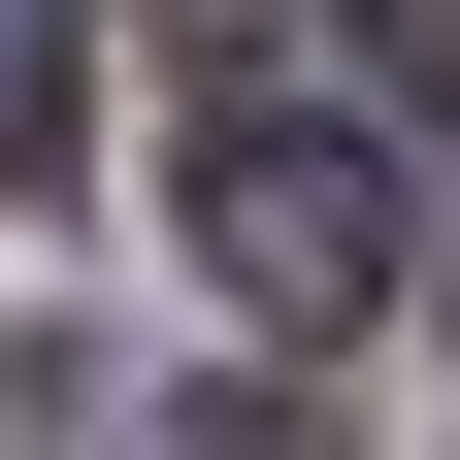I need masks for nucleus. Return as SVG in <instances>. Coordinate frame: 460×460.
<instances>
[{"instance_id":"4","label":"nucleus","mask_w":460,"mask_h":460,"mask_svg":"<svg viewBox=\"0 0 460 460\" xmlns=\"http://www.w3.org/2000/svg\"><path fill=\"white\" fill-rule=\"evenodd\" d=\"M428 296H460V263H428Z\"/></svg>"},{"instance_id":"3","label":"nucleus","mask_w":460,"mask_h":460,"mask_svg":"<svg viewBox=\"0 0 460 460\" xmlns=\"http://www.w3.org/2000/svg\"><path fill=\"white\" fill-rule=\"evenodd\" d=\"M394 66H428V99H460V0H394Z\"/></svg>"},{"instance_id":"1","label":"nucleus","mask_w":460,"mask_h":460,"mask_svg":"<svg viewBox=\"0 0 460 460\" xmlns=\"http://www.w3.org/2000/svg\"><path fill=\"white\" fill-rule=\"evenodd\" d=\"M428 132H394L329 33H263V66L198 99V263H230V329H362V296H428Z\"/></svg>"},{"instance_id":"5","label":"nucleus","mask_w":460,"mask_h":460,"mask_svg":"<svg viewBox=\"0 0 460 460\" xmlns=\"http://www.w3.org/2000/svg\"><path fill=\"white\" fill-rule=\"evenodd\" d=\"M230 460H263V428H230Z\"/></svg>"},{"instance_id":"2","label":"nucleus","mask_w":460,"mask_h":460,"mask_svg":"<svg viewBox=\"0 0 460 460\" xmlns=\"http://www.w3.org/2000/svg\"><path fill=\"white\" fill-rule=\"evenodd\" d=\"M66 132H99V0H0V198H66Z\"/></svg>"}]
</instances>
